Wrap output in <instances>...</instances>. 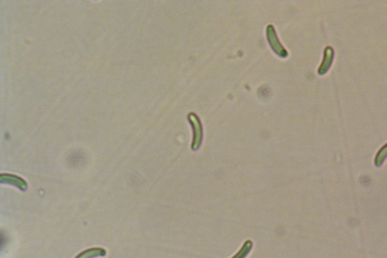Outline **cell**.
Returning <instances> with one entry per match:
<instances>
[{
	"label": "cell",
	"mask_w": 387,
	"mask_h": 258,
	"mask_svg": "<svg viewBox=\"0 0 387 258\" xmlns=\"http://www.w3.org/2000/svg\"><path fill=\"white\" fill-rule=\"evenodd\" d=\"M266 37H267V41L270 45L271 49L276 52L280 57L284 58L288 55V52H286V50L279 42L277 34H276L275 27L272 25H269L266 28Z\"/></svg>",
	"instance_id": "1"
},
{
	"label": "cell",
	"mask_w": 387,
	"mask_h": 258,
	"mask_svg": "<svg viewBox=\"0 0 387 258\" xmlns=\"http://www.w3.org/2000/svg\"><path fill=\"white\" fill-rule=\"evenodd\" d=\"M188 119L190 123L192 124L194 132L193 143H192V149L198 150L203 142V126L200 118L195 113H190L188 115Z\"/></svg>",
	"instance_id": "2"
},
{
	"label": "cell",
	"mask_w": 387,
	"mask_h": 258,
	"mask_svg": "<svg viewBox=\"0 0 387 258\" xmlns=\"http://www.w3.org/2000/svg\"><path fill=\"white\" fill-rule=\"evenodd\" d=\"M334 57V51L331 47H326L324 50V54H323V60L320 68L318 69V74L319 75H324L328 72L330 66L332 64Z\"/></svg>",
	"instance_id": "3"
},
{
	"label": "cell",
	"mask_w": 387,
	"mask_h": 258,
	"mask_svg": "<svg viewBox=\"0 0 387 258\" xmlns=\"http://www.w3.org/2000/svg\"><path fill=\"white\" fill-rule=\"evenodd\" d=\"M0 181H1V183H7V184L14 185L22 191H26V189H27V184H26V181L19 176L13 175V174L3 173L0 175Z\"/></svg>",
	"instance_id": "4"
},
{
	"label": "cell",
	"mask_w": 387,
	"mask_h": 258,
	"mask_svg": "<svg viewBox=\"0 0 387 258\" xmlns=\"http://www.w3.org/2000/svg\"><path fill=\"white\" fill-rule=\"evenodd\" d=\"M107 254L106 249L103 247H92L89 249L83 250L75 258H95L98 256H105Z\"/></svg>",
	"instance_id": "5"
},
{
	"label": "cell",
	"mask_w": 387,
	"mask_h": 258,
	"mask_svg": "<svg viewBox=\"0 0 387 258\" xmlns=\"http://www.w3.org/2000/svg\"><path fill=\"white\" fill-rule=\"evenodd\" d=\"M253 247V242L251 240H247L244 245L241 246V248L238 250L236 254H234L232 258H246V256L250 253Z\"/></svg>",
	"instance_id": "6"
},
{
	"label": "cell",
	"mask_w": 387,
	"mask_h": 258,
	"mask_svg": "<svg viewBox=\"0 0 387 258\" xmlns=\"http://www.w3.org/2000/svg\"><path fill=\"white\" fill-rule=\"evenodd\" d=\"M387 158V143L379 149V151L377 152V154L374 158V165L375 167L379 168L382 166L383 162L385 161V159Z\"/></svg>",
	"instance_id": "7"
}]
</instances>
